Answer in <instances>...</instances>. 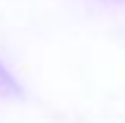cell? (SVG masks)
Segmentation results:
<instances>
[{
    "label": "cell",
    "instance_id": "obj_1",
    "mask_svg": "<svg viewBox=\"0 0 125 123\" xmlns=\"http://www.w3.org/2000/svg\"><path fill=\"white\" fill-rule=\"evenodd\" d=\"M14 93H19V84L14 81V77L7 72V67L0 63V98L14 95Z\"/></svg>",
    "mask_w": 125,
    "mask_h": 123
},
{
    "label": "cell",
    "instance_id": "obj_2",
    "mask_svg": "<svg viewBox=\"0 0 125 123\" xmlns=\"http://www.w3.org/2000/svg\"><path fill=\"white\" fill-rule=\"evenodd\" d=\"M107 2H116V5H125V0H107Z\"/></svg>",
    "mask_w": 125,
    "mask_h": 123
}]
</instances>
